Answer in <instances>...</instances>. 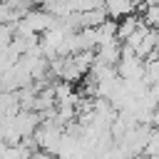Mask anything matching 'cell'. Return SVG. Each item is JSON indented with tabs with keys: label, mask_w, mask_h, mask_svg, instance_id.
I'll use <instances>...</instances> for the list:
<instances>
[{
	"label": "cell",
	"mask_w": 159,
	"mask_h": 159,
	"mask_svg": "<svg viewBox=\"0 0 159 159\" xmlns=\"http://www.w3.org/2000/svg\"><path fill=\"white\" fill-rule=\"evenodd\" d=\"M142 70H144V62H142V60H137V57H122V60L114 65L117 80H122V82L142 80Z\"/></svg>",
	"instance_id": "cell-1"
},
{
	"label": "cell",
	"mask_w": 159,
	"mask_h": 159,
	"mask_svg": "<svg viewBox=\"0 0 159 159\" xmlns=\"http://www.w3.org/2000/svg\"><path fill=\"white\" fill-rule=\"evenodd\" d=\"M119 42L117 40H112V42H104V45H97L94 47V60L97 62H102V65H107V67H114L117 62H119Z\"/></svg>",
	"instance_id": "cell-2"
},
{
	"label": "cell",
	"mask_w": 159,
	"mask_h": 159,
	"mask_svg": "<svg viewBox=\"0 0 159 159\" xmlns=\"http://www.w3.org/2000/svg\"><path fill=\"white\" fill-rule=\"evenodd\" d=\"M137 27H139V17H137V15H129V17L119 20V22H117V35H114V37H117V42H119V45H122V42H127Z\"/></svg>",
	"instance_id": "cell-3"
},
{
	"label": "cell",
	"mask_w": 159,
	"mask_h": 159,
	"mask_svg": "<svg viewBox=\"0 0 159 159\" xmlns=\"http://www.w3.org/2000/svg\"><path fill=\"white\" fill-rule=\"evenodd\" d=\"M30 159H55V157H52V154H47V152H40V149H37V152H32V154H30Z\"/></svg>",
	"instance_id": "cell-4"
}]
</instances>
